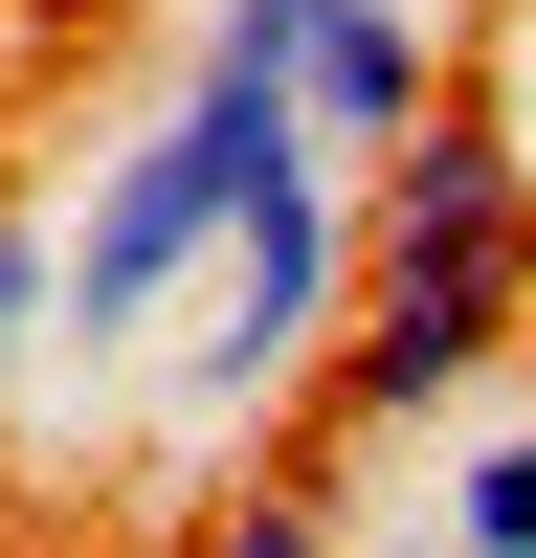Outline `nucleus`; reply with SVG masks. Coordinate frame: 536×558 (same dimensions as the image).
Listing matches in <instances>:
<instances>
[{
  "label": "nucleus",
  "instance_id": "f257e3e1",
  "mask_svg": "<svg viewBox=\"0 0 536 558\" xmlns=\"http://www.w3.org/2000/svg\"><path fill=\"white\" fill-rule=\"evenodd\" d=\"M514 313H536V157L491 112H447V134H402V157L357 179V313H336V357H313V470L491 402L514 380Z\"/></svg>",
  "mask_w": 536,
  "mask_h": 558
},
{
  "label": "nucleus",
  "instance_id": "f03ea898",
  "mask_svg": "<svg viewBox=\"0 0 536 558\" xmlns=\"http://www.w3.org/2000/svg\"><path fill=\"white\" fill-rule=\"evenodd\" d=\"M336 536L357 558H536V380L447 402L402 447H336Z\"/></svg>",
  "mask_w": 536,
  "mask_h": 558
},
{
  "label": "nucleus",
  "instance_id": "7ed1b4c3",
  "mask_svg": "<svg viewBox=\"0 0 536 558\" xmlns=\"http://www.w3.org/2000/svg\"><path fill=\"white\" fill-rule=\"evenodd\" d=\"M202 23H246L268 68H291V112L336 134L357 179L402 157V134H447L470 89H447V0H202Z\"/></svg>",
  "mask_w": 536,
  "mask_h": 558
},
{
  "label": "nucleus",
  "instance_id": "20e7f679",
  "mask_svg": "<svg viewBox=\"0 0 536 558\" xmlns=\"http://www.w3.org/2000/svg\"><path fill=\"white\" fill-rule=\"evenodd\" d=\"M68 380V202H0V425Z\"/></svg>",
  "mask_w": 536,
  "mask_h": 558
},
{
  "label": "nucleus",
  "instance_id": "39448f33",
  "mask_svg": "<svg viewBox=\"0 0 536 558\" xmlns=\"http://www.w3.org/2000/svg\"><path fill=\"white\" fill-rule=\"evenodd\" d=\"M179 558H357L336 536V470H223L202 514H179Z\"/></svg>",
  "mask_w": 536,
  "mask_h": 558
}]
</instances>
